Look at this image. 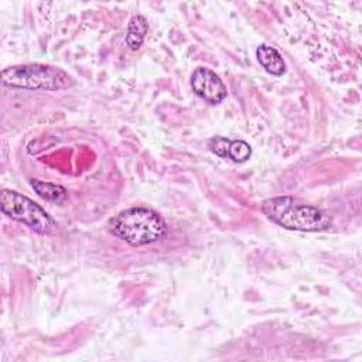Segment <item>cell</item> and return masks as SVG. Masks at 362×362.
I'll return each instance as SVG.
<instances>
[{"mask_svg":"<svg viewBox=\"0 0 362 362\" xmlns=\"http://www.w3.org/2000/svg\"><path fill=\"white\" fill-rule=\"evenodd\" d=\"M109 230L132 246H143L161 239L167 225L153 209L129 208L110 219Z\"/></svg>","mask_w":362,"mask_h":362,"instance_id":"obj_1","label":"cell"},{"mask_svg":"<svg viewBox=\"0 0 362 362\" xmlns=\"http://www.w3.org/2000/svg\"><path fill=\"white\" fill-rule=\"evenodd\" d=\"M262 212L274 223L303 232H320L329 228V218L320 209L298 204L291 197H274L262 204Z\"/></svg>","mask_w":362,"mask_h":362,"instance_id":"obj_2","label":"cell"},{"mask_svg":"<svg viewBox=\"0 0 362 362\" xmlns=\"http://www.w3.org/2000/svg\"><path fill=\"white\" fill-rule=\"evenodd\" d=\"M1 82L10 88L59 90L75 85L65 71L42 64L14 65L1 71Z\"/></svg>","mask_w":362,"mask_h":362,"instance_id":"obj_3","label":"cell"},{"mask_svg":"<svg viewBox=\"0 0 362 362\" xmlns=\"http://www.w3.org/2000/svg\"><path fill=\"white\" fill-rule=\"evenodd\" d=\"M1 211L14 221H18L38 233H49L55 226L54 219L34 201L20 192L3 189L0 194Z\"/></svg>","mask_w":362,"mask_h":362,"instance_id":"obj_4","label":"cell"},{"mask_svg":"<svg viewBox=\"0 0 362 362\" xmlns=\"http://www.w3.org/2000/svg\"><path fill=\"white\" fill-rule=\"evenodd\" d=\"M191 86L197 96L211 105L221 103L226 98L223 82L214 71L204 66H199L192 72Z\"/></svg>","mask_w":362,"mask_h":362,"instance_id":"obj_5","label":"cell"},{"mask_svg":"<svg viewBox=\"0 0 362 362\" xmlns=\"http://www.w3.org/2000/svg\"><path fill=\"white\" fill-rule=\"evenodd\" d=\"M256 57L259 64L264 68V71L272 75L279 76L286 71V65L280 52L270 45H259L256 48Z\"/></svg>","mask_w":362,"mask_h":362,"instance_id":"obj_6","label":"cell"},{"mask_svg":"<svg viewBox=\"0 0 362 362\" xmlns=\"http://www.w3.org/2000/svg\"><path fill=\"white\" fill-rule=\"evenodd\" d=\"M148 24L144 16H134L132 17L129 25H127V34H126V44L129 45L130 49L136 51L140 48V45L143 44L144 35L147 33Z\"/></svg>","mask_w":362,"mask_h":362,"instance_id":"obj_7","label":"cell"},{"mask_svg":"<svg viewBox=\"0 0 362 362\" xmlns=\"http://www.w3.org/2000/svg\"><path fill=\"white\" fill-rule=\"evenodd\" d=\"M30 185L33 187V189L37 192L38 197H41L42 199H45L48 202L59 204L66 199V191L61 185L44 182L40 180H30Z\"/></svg>","mask_w":362,"mask_h":362,"instance_id":"obj_8","label":"cell"},{"mask_svg":"<svg viewBox=\"0 0 362 362\" xmlns=\"http://www.w3.org/2000/svg\"><path fill=\"white\" fill-rule=\"evenodd\" d=\"M252 154L250 146L243 140H229L228 150H226V158H230L235 163H243L246 161Z\"/></svg>","mask_w":362,"mask_h":362,"instance_id":"obj_9","label":"cell"},{"mask_svg":"<svg viewBox=\"0 0 362 362\" xmlns=\"http://www.w3.org/2000/svg\"><path fill=\"white\" fill-rule=\"evenodd\" d=\"M228 143H229V139H225V137H214V139L209 140V147H211V150H212L216 156L226 158Z\"/></svg>","mask_w":362,"mask_h":362,"instance_id":"obj_10","label":"cell"}]
</instances>
